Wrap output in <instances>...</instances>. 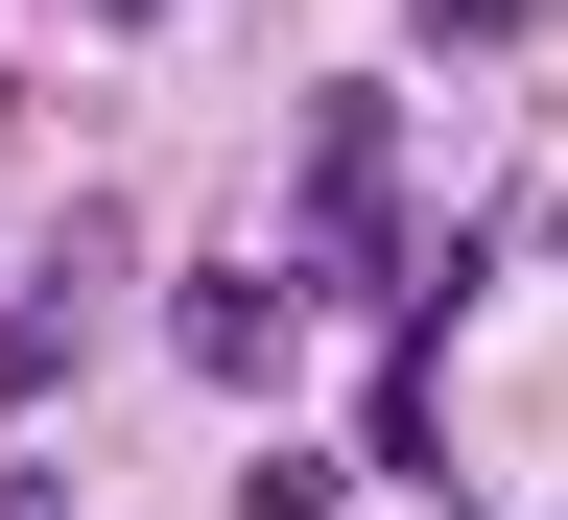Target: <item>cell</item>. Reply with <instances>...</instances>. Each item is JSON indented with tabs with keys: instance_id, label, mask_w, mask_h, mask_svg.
<instances>
[{
	"instance_id": "6da1fadb",
	"label": "cell",
	"mask_w": 568,
	"mask_h": 520,
	"mask_svg": "<svg viewBox=\"0 0 568 520\" xmlns=\"http://www.w3.org/2000/svg\"><path fill=\"white\" fill-rule=\"evenodd\" d=\"M142 24H166V0H142Z\"/></svg>"
}]
</instances>
